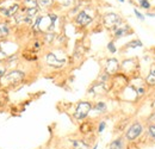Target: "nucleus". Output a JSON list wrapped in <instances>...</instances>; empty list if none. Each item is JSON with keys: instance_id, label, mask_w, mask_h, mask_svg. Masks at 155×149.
<instances>
[{"instance_id": "nucleus-1", "label": "nucleus", "mask_w": 155, "mask_h": 149, "mask_svg": "<svg viewBox=\"0 0 155 149\" xmlns=\"http://www.w3.org/2000/svg\"><path fill=\"white\" fill-rule=\"evenodd\" d=\"M91 110H92V105H91V103H88V101H80V103L78 104L77 110H75V112H74V117H75V119H78V121H82V119H85Z\"/></svg>"}, {"instance_id": "nucleus-2", "label": "nucleus", "mask_w": 155, "mask_h": 149, "mask_svg": "<svg viewBox=\"0 0 155 149\" xmlns=\"http://www.w3.org/2000/svg\"><path fill=\"white\" fill-rule=\"evenodd\" d=\"M142 131H143V125H142V123L135 122L133 125H130V128L125 132V138H127V141H129V142L135 141L136 138L142 134Z\"/></svg>"}, {"instance_id": "nucleus-3", "label": "nucleus", "mask_w": 155, "mask_h": 149, "mask_svg": "<svg viewBox=\"0 0 155 149\" xmlns=\"http://www.w3.org/2000/svg\"><path fill=\"white\" fill-rule=\"evenodd\" d=\"M24 78V73L19 71H12L7 74L2 76V82H7V84H17L20 82Z\"/></svg>"}, {"instance_id": "nucleus-4", "label": "nucleus", "mask_w": 155, "mask_h": 149, "mask_svg": "<svg viewBox=\"0 0 155 149\" xmlns=\"http://www.w3.org/2000/svg\"><path fill=\"white\" fill-rule=\"evenodd\" d=\"M120 24V18L116 13H109L104 17V25L109 29H118Z\"/></svg>"}, {"instance_id": "nucleus-5", "label": "nucleus", "mask_w": 155, "mask_h": 149, "mask_svg": "<svg viewBox=\"0 0 155 149\" xmlns=\"http://www.w3.org/2000/svg\"><path fill=\"white\" fill-rule=\"evenodd\" d=\"M75 22H77V24L81 25V26H86V25H88L92 22V17L88 16L86 11H82V12H80L77 16Z\"/></svg>"}, {"instance_id": "nucleus-6", "label": "nucleus", "mask_w": 155, "mask_h": 149, "mask_svg": "<svg viewBox=\"0 0 155 149\" xmlns=\"http://www.w3.org/2000/svg\"><path fill=\"white\" fill-rule=\"evenodd\" d=\"M45 60H47V63H48L49 66L56 67V68L62 67L63 63H64V60H62V61H61V60H58L55 54H53V53H49V54L47 55V57H45Z\"/></svg>"}, {"instance_id": "nucleus-7", "label": "nucleus", "mask_w": 155, "mask_h": 149, "mask_svg": "<svg viewBox=\"0 0 155 149\" xmlns=\"http://www.w3.org/2000/svg\"><path fill=\"white\" fill-rule=\"evenodd\" d=\"M118 68H119V65H118V61H117L116 58L107 60V63H106V74L107 75L115 74V73H117Z\"/></svg>"}, {"instance_id": "nucleus-8", "label": "nucleus", "mask_w": 155, "mask_h": 149, "mask_svg": "<svg viewBox=\"0 0 155 149\" xmlns=\"http://www.w3.org/2000/svg\"><path fill=\"white\" fill-rule=\"evenodd\" d=\"M19 8V5L18 4H15V5H11V6H5V7H0V12L5 16V17H12Z\"/></svg>"}, {"instance_id": "nucleus-9", "label": "nucleus", "mask_w": 155, "mask_h": 149, "mask_svg": "<svg viewBox=\"0 0 155 149\" xmlns=\"http://www.w3.org/2000/svg\"><path fill=\"white\" fill-rule=\"evenodd\" d=\"M110 149H124L125 148V141L123 137H118L116 140H114L110 146H109Z\"/></svg>"}, {"instance_id": "nucleus-10", "label": "nucleus", "mask_w": 155, "mask_h": 149, "mask_svg": "<svg viewBox=\"0 0 155 149\" xmlns=\"http://www.w3.org/2000/svg\"><path fill=\"white\" fill-rule=\"evenodd\" d=\"M73 149H90V146L84 140H71Z\"/></svg>"}, {"instance_id": "nucleus-11", "label": "nucleus", "mask_w": 155, "mask_h": 149, "mask_svg": "<svg viewBox=\"0 0 155 149\" xmlns=\"http://www.w3.org/2000/svg\"><path fill=\"white\" fill-rule=\"evenodd\" d=\"M129 34V26H122V28H118L115 32V37L120 38L123 36H127Z\"/></svg>"}, {"instance_id": "nucleus-12", "label": "nucleus", "mask_w": 155, "mask_h": 149, "mask_svg": "<svg viewBox=\"0 0 155 149\" xmlns=\"http://www.w3.org/2000/svg\"><path fill=\"white\" fill-rule=\"evenodd\" d=\"M24 5H25L26 10H29V8H37L38 1L37 0H24Z\"/></svg>"}, {"instance_id": "nucleus-13", "label": "nucleus", "mask_w": 155, "mask_h": 149, "mask_svg": "<svg viewBox=\"0 0 155 149\" xmlns=\"http://www.w3.org/2000/svg\"><path fill=\"white\" fill-rule=\"evenodd\" d=\"M10 34V29H8V26H7V24H0V37H6L7 35Z\"/></svg>"}, {"instance_id": "nucleus-14", "label": "nucleus", "mask_w": 155, "mask_h": 149, "mask_svg": "<svg viewBox=\"0 0 155 149\" xmlns=\"http://www.w3.org/2000/svg\"><path fill=\"white\" fill-rule=\"evenodd\" d=\"M93 109L98 112H105L106 111V104H105L104 101H98L97 104L94 105Z\"/></svg>"}, {"instance_id": "nucleus-15", "label": "nucleus", "mask_w": 155, "mask_h": 149, "mask_svg": "<svg viewBox=\"0 0 155 149\" xmlns=\"http://www.w3.org/2000/svg\"><path fill=\"white\" fill-rule=\"evenodd\" d=\"M146 82H147V85H149V86H155V74L149 72L148 76L146 78Z\"/></svg>"}, {"instance_id": "nucleus-16", "label": "nucleus", "mask_w": 155, "mask_h": 149, "mask_svg": "<svg viewBox=\"0 0 155 149\" xmlns=\"http://www.w3.org/2000/svg\"><path fill=\"white\" fill-rule=\"evenodd\" d=\"M143 44L140 39H135V41H131L128 43V48H141Z\"/></svg>"}, {"instance_id": "nucleus-17", "label": "nucleus", "mask_w": 155, "mask_h": 149, "mask_svg": "<svg viewBox=\"0 0 155 149\" xmlns=\"http://www.w3.org/2000/svg\"><path fill=\"white\" fill-rule=\"evenodd\" d=\"M38 1V6L41 7H49L53 4V0H37Z\"/></svg>"}, {"instance_id": "nucleus-18", "label": "nucleus", "mask_w": 155, "mask_h": 149, "mask_svg": "<svg viewBox=\"0 0 155 149\" xmlns=\"http://www.w3.org/2000/svg\"><path fill=\"white\" fill-rule=\"evenodd\" d=\"M140 6L141 7H143V8H149L150 7V4H149V1L148 0H140Z\"/></svg>"}, {"instance_id": "nucleus-19", "label": "nucleus", "mask_w": 155, "mask_h": 149, "mask_svg": "<svg viewBox=\"0 0 155 149\" xmlns=\"http://www.w3.org/2000/svg\"><path fill=\"white\" fill-rule=\"evenodd\" d=\"M148 134L153 137L155 140V125L154 124H152V125H148Z\"/></svg>"}, {"instance_id": "nucleus-20", "label": "nucleus", "mask_w": 155, "mask_h": 149, "mask_svg": "<svg viewBox=\"0 0 155 149\" xmlns=\"http://www.w3.org/2000/svg\"><path fill=\"white\" fill-rule=\"evenodd\" d=\"M107 49L112 53V54H115L117 51V49H116V47H115V44H114V42H110L109 44H107Z\"/></svg>"}, {"instance_id": "nucleus-21", "label": "nucleus", "mask_w": 155, "mask_h": 149, "mask_svg": "<svg viewBox=\"0 0 155 149\" xmlns=\"http://www.w3.org/2000/svg\"><path fill=\"white\" fill-rule=\"evenodd\" d=\"M105 125H106V123H105L104 121L100 122V123H99V127H98V131H99V132H103L104 129H105Z\"/></svg>"}, {"instance_id": "nucleus-22", "label": "nucleus", "mask_w": 155, "mask_h": 149, "mask_svg": "<svg viewBox=\"0 0 155 149\" xmlns=\"http://www.w3.org/2000/svg\"><path fill=\"white\" fill-rule=\"evenodd\" d=\"M148 121L150 122V124H149V125H152V124H154V125H155V112H153V113L149 116Z\"/></svg>"}, {"instance_id": "nucleus-23", "label": "nucleus", "mask_w": 155, "mask_h": 149, "mask_svg": "<svg viewBox=\"0 0 155 149\" xmlns=\"http://www.w3.org/2000/svg\"><path fill=\"white\" fill-rule=\"evenodd\" d=\"M6 73V68H5V66L4 65H0V78H2L4 75Z\"/></svg>"}, {"instance_id": "nucleus-24", "label": "nucleus", "mask_w": 155, "mask_h": 149, "mask_svg": "<svg viewBox=\"0 0 155 149\" xmlns=\"http://www.w3.org/2000/svg\"><path fill=\"white\" fill-rule=\"evenodd\" d=\"M134 12H135V15L137 16V18L140 19V20H144V16H143L142 13H140L137 10H134Z\"/></svg>"}, {"instance_id": "nucleus-25", "label": "nucleus", "mask_w": 155, "mask_h": 149, "mask_svg": "<svg viewBox=\"0 0 155 149\" xmlns=\"http://www.w3.org/2000/svg\"><path fill=\"white\" fill-rule=\"evenodd\" d=\"M147 16H149V17H155V13H149V12H148Z\"/></svg>"}, {"instance_id": "nucleus-26", "label": "nucleus", "mask_w": 155, "mask_h": 149, "mask_svg": "<svg viewBox=\"0 0 155 149\" xmlns=\"http://www.w3.org/2000/svg\"><path fill=\"white\" fill-rule=\"evenodd\" d=\"M97 147H98V144H96V146H94V147H93L92 149H97Z\"/></svg>"}, {"instance_id": "nucleus-27", "label": "nucleus", "mask_w": 155, "mask_h": 149, "mask_svg": "<svg viewBox=\"0 0 155 149\" xmlns=\"http://www.w3.org/2000/svg\"><path fill=\"white\" fill-rule=\"evenodd\" d=\"M119 1H120V2H124V0H119Z\"/></svg>"}]
</instances>
